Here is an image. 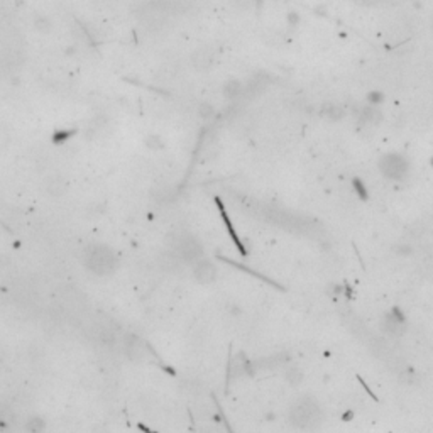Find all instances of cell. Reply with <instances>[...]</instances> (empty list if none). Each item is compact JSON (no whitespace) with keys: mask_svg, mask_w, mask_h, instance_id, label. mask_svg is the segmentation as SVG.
Returning <instances> with one entry per match:
<instances>
[{"mask_svg":"<svg viewBox=\"0 0 433 433\" xmlns=\"http://www.w3.org/2000/svg\"><path fill=\"white\" fill-rule=\"evenodd\" d=\"M317 411V408H315V405H311V403L308 401V403H301V405L298 406V408H296V421H298L299 425L303 423V421H311L313 420V413Z\"/></svg>","mask_w":433,"mask_h":433,"instance_id":"4","label":"cell"},{"mask_svg":"<svg viewBox=\"0 0 433 433\" xmlns=\"http://www.w3.org/2000/svg\"><path fill=\"white\" fill-rule=\"evenodd\" d=\"M239 92H241V85L237 81H229L225 86H223V93H225L227 98H234L237 97Z\"/></svg>","mask_w":433,"mask_h":433,"instance_id":"5","label":"cell"},{"mask_svg":"<svg viewBox=\"0 0 433 433\" xmlns=\"http://www.w3.org/2000/svg\"><path fill=\"white\" fill-rule=\"evenodd\" d=\"M355 2L366 3V5H372V3H378V0H355Z\"/></svg>","mask_w":433,"mask_h":433,"instance_id":"6","label":"cell"},{"mask_svg":"<svg viewBox=\"0 0 433 433\" xmlns=\"http://www.w3.org/2000/svg\"><path fill=\"white\" fill-rule=\"evenodd\" d=\"M216 269L214 268V264L207 263V261H200L198 264L195 266V278L200 281L201 284H208L215 279Z\"/></svg>","mask_w":433,"mask_h":433,"instance_id":"2","label":"cell"},{"mask_svg":"<svg viewBox=\"0 0 433 433\" xmlns=\"http://www.w3.org/2000/svg\"><path fill=\"white\" fill-rule=\"evenodd\" d=\"M212 61H214V54H212L210 49L201 48L198 51H195L193 54V66L198 71H205L212 66Z\"/></svg>","mask_w":433,"mask_h":433,"instance_id":"3","label":"cell"},{"mask_svg":"<svg viewBox=\"0 0 433 433\" xmlns=\"http://www.w3.org/2000/svg\"><path fill=\"white\" fill-rule=\"evenodd\" d=\"M86 264L93 272H110L115 264V256L107 247H92L86 252Z\"/></svg>","mask_w":433,"mask_h":433,"instance_id":"1","label":"cell"}]
</instances>
